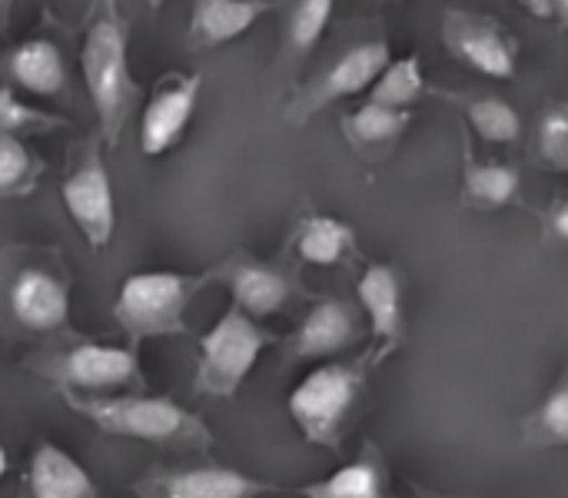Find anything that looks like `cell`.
Here are the masks:
<instances>
[{"instance_id":"1","label":"cell","mask_w":568,"mask_h":498,"mask_svg":"<svg viewBox=\"0 0 568 498\" xmlns=\"http://www.w3.org/2000/svg\"><path fill=\"white\" fill-rule=\"evenodd\" d=\"M0 326L17 336L63 339L70 329V270L57 246L0 260Z\"/></svg>"},{"instance_id":"2","label":"cell","mask_w":568,"mask_h":498,"mask_svg":"<svg viewBox=\"0 0 568 498\" xmlns=\"http://www.w3.org/2000/svg\"><path fill=\"white\" fill-rule=\"evenodd\" d=\"M80 70L100 120V140L116 150L123 126L140 103V83L126 63V20L116 3H93L83 27Z\"/></svg>"},{"instance_id":"3","label":"cell","mask_w":568,"mask_h":498,"mask_svg":"<svg viewBox=\"0 0 568 498\" xmlns=\"http://www.w3.org/2000/svg\"><path fill=\"white\" fill-rule=\"evenodd\" d=\"M60 399L77 416L93 423L100 433L116 436V439H136L146 446L173 449V453H206L213 446L210 426L170 396L126 393V396L90 399V396L63 393Z\"/></svg>"},{"instance_id":"4","label":"cell","mask_w":568,"mask_h":498,"mask_svg":"<svg viewBox=\"0 0 568 498\" xmlns=\"http://www.w3.org/2000/svg\"><path fill=\"white\" fill-rule=\"evenodd\" d=\"M23 369L47 379L60 396H90L103 399L110 393H126V389H143L146 376L140 366V356L133 346H103L93 339L63 336L50 339L47 346L33 349L23 359Z\"/></svg>"},{"instance_id":"5","label":"cell","mask_w":568,"mask_h":498,"mask_svg":"<svg viewBox=\"0 0 568 498\" xmlns=\"http://www.w3.org/2000/svg\"><path fill=\"white\" fill-rule=\"evenodd\" d=\"M220 280V263L206 273H133L123 280L113 319L136 349L146 339L183 336L190 303Z\"/></svg>"},{"instance_id":"6","label":"cell","mask_w":568,"mask_h":498,"mask_svg":"<svg viewBox=\"0 0 568 498\" xmlns=\"http://www.w3.org/2000/svg\"><path fill=\"white\" fill-rule=\"evenodd\" d=\"M363 379L366 363H326L290 393L286 409L310 446L339 449L349 416L359 403Z\"/></svg>"},{"instance_id":"7","label":"cell","mask_w":568,"mask_h":498,"mask_svg":"<svg viewBox=\"0 0 568 498\" xmlns=\"http://www.w3.org/2000/svg\"><path fill=\"white\" fill-rule=\"evenodd\" d=\"M276 336L250 319L243 309H226L220 323L200 339V363L193 373V393L230 399L240 393L246 376L253 373L260 353L273 346Z\"/></svg>"},{"instance_id":"8","label":"cell","mask_w":568,"mask_h":498,"mask_svg":"<svg viewBox=\"0 0 568 498\" xmlns=\"http://www.w3.org/2000/svg\"><path fill=\"white\" fill-rule=\"evenodd\" d=\"M63 206L83 240L93 250H103L113 240L116 206H113V183L103 163V140L100 133L83 136L67 153V173L60 183Z\"/></svg>"},{"instance_id":"9","label":"cell","mask_w":568,"mask_h":498,"mask_svg":"<svg viewBox=\"0 0 568 498\" xmlns=\"http://www.w3.org/2000/svg\"><path fill=\"white\" fill-rule=\"evenodd\" d=\"M386 67H389L386 40H366V43L349 47L336 63H329L323 73H316L306 87L293 90V96L283 106L286 123L303 126L316 110H323V106H329V103H336L343 96H353V93L373 87Z\"/></svg>"},{"instance_id":"10","label":"cell","mask_w":568,"mask_h":498,"mask_svg":"<svg viewBox=\"0 0 568 498\" xmlns=\"http://www.w3.org/2000/svg\"><path fill=\"white\" fill-rule=\"evenodd\" d=\"M130 492L136 498H260L280 492L273 482L253 479L226 466H153Z\"/></svg>"},{"instance_id":"11","label":"cell","mask_w":568,"mask_h":498,"mask_svg":"<svg viewBox=\"0 0 568 498\" xmlns=\"http://www.w3.org/2000/svg\"><path fill=\"white\" fill-rule=\"evenodd\" d=\"M443 40L456 60L493 80H509L516 73L519 43L499 20L449 10L443 17Z\"/></svg>"},{"instance_id":"12","label":"cell","mask_w":568,"mask_h":498,"mask_svg":"<svg viewBox=\"0 0 568 498\" xmlns=\"http://www.w3.org/2000/svg\"><path fill=\"white\" fill-rule=\"evenodd\" d=\"M220 280L233 293V306L243 309L250 319H266L286 303H293L303 289L296 283V273L280 260H253L250 253H233L220 263Z\"/></svg>"},{"instance_id":"13","label":"cell","mask_w":568,"mask_h":498,"mask_svg":"<svg viewBox=\"0 0 568 498\" xmlns=\"http://www.w3.org/2000/svg\"><path fill=\"white\" fill-rule=\"evenodd\" d=\"M203 77L200 73H166L153 83L150 100L140 116V153L160 156L176 146L190 116L196 110Z\"/></svg>"},{"instance_id":"14","label":"cell","mask_w":568,"mask_h":498,"mask_svg":"<svg viewBox=\"0 0 568 498\" xmlns=\"http://www.w3.org/2000/svg\"><path fill=\"white\" fill-rule=\"evenodd\" d=\"M359 306L369 316V333H373V349L366 359L369 366H379L386 356L396 353V346L403 343V283L399 273L386 263H373L366 266V273L359 276L356 286Z\"/></svg>"},{"instance_id":"15","label":"cell","mask_w":568,"mask_h":498,"mask_svg":"<svg viewBox=\"0 0 568 498\" xmlns=\"http://www.w3.org/2000/svg\"><path fill=\"white\" fill-rule=\"evenodd\" d=\"M333 17V3L329 0H303L290 10V20H286V37L280 43V53L273 60V70L266 77L270 90L273 93H283L293 87L296 73L303 70L306 57L316 50L326 23Z\"/></svg>"},{"instance_id":"16","label":"cell","mask_w":568,"mask_h":498,"mask_svg":"<svg viewBox=\"0 0 568 498\" xmlns=\"http://www.w3.org/2000/svg\"><path fill=\"white\" fill-rule=\"evenodd\" d=\"M17 498H97V486L70 453L40 443L23 469Z\"/></svg>"},{"instance_id":"17","label":"cell","mask_w":568,"mask_h":498,"mask_svg":"<svg viewBox=\"0 0 568 498\" xmlns=\"http://www.w3.org/2000/svg\"><path fill=\"white\" fill-rule=\"evenodd\" d=\"M356 336H359L356 309L343 299H320L303 319V326L296 329V336L290 339V353L296 359H320V356L343 353L346 346L356 343Z\"/></svg>"},{"instance_id":"18","label":"cell","mask_w":568,"mask_h":498,"mask_svg":"<svg viewBox=\"0 0 568 498\" xmlns=\"http://www.w3.org/2000/svg\"><path fill=\"white\" fill-rule=\"evenodd\" d=\"M270 3L263 0H196L190 7V27H186V47L190 50H213L240 33H246Z\"/></svg>"},{"instance_id":"19","label":"cell","mask_w":568,"mask_h":498,"mask_svg":"<svg viewBox=\"0 0 568 498\" xmlns=\"http://www.w3.org/2000/svg\"><path fill=\"white\" fill-rule=\"evenodd\" d=\"M7 77L37 96H57L67 87V60L57 40L50 37H30L7 50L3 57Z\"/></svg>"},{"instance_id":"20","label":"cell","mask_w":568,"mask_h":498,"mask_svg":"<svg viewBox=\"0 0 568 498\" xmlns=\"http://www.w3.org/2000/svg\"><path fill=\"white\" fill-rule=\"evenodd\" d=\"M303 498H389V469L376 446H363L359 459L329 479L303 486Z\"/></svg>"},{"instance_id":"21","label":"cell","mask_w":568,"mask_h":498,"mask_svg":"<svg viewBox=\"0 0 568 498\" xmlns=\"http://www.w3.org/2000/svg\"><path fill=\"white\" fill-rule=\"evenodd\" d=\"M293 250L300 263L339 266L356 253V233L336 216H306L293 233Z\"/></svg>"},{"instance_id":"22","label":"cell","mask_w":568,"mask_h":498,"mask_svg":"<svg viewBox=\"0 0 568 498\" xmlns=\"http://www.w3.org/2000/svg\"><path fill=\"white\" fill-rule=\"evenodd\" d=\"M463 183H466V200L479 210H503L519 196L523 173L513 163H496V160H476L473 150H466L463 160Z\"/></svg>"},{"instance_id":"23","label":"cell","mask_w":568,"mask_h":498,"mask_svg":"<svg viewBox=\"0 0 568 498\" xmlns=\"http://www.w3.org/2000/svg\"><path fill=\"white\" fill-rule=\"evenodd\" d=\"M409 110H389L379 103H363L359 110L343 116V133L356 150L366 146H386L393 140L403 136V130L409 126Z\"/></svg>"},{"instance_id":"24","label":"cell","mask_w":568,"mask_h":498,"mask_svg":"<svg viewBox=\"0 0 568 498\" xmlns=\"http://www.w3.org/2000/svg\"><path fill=\"white\" fill-rule=\"evenodd\" d=\"M426 90V77H423V63L416 53L389 60V67L379 73V80L369 90V103L389 106V110H409Z\"/></svg>"},{"instance_id":"25","label":"cell","mask_w":568,"mask_h":498,"mask_svg":"<svg viewBox=\"0 0 568 498\" xmlns=\"http://www.w3.org/2000/svg\"><path fill=\"white\" fill-rule=\"evenodd\" d=\"M43 160L17 136H0V200H20L37 190Z\"/></svg>"},{"instance_id":"26","label":"cell","mask_w":568,"mask_h":498,"mask_svg":"<svg viewBox=\"0 0 568 498\" xmlns=\"http://www.w3.org/2000/svg\"><path fill=\"white\" fill-rule=\"evenodd\" d=\"M526 446H568V366L542 406L523 423Z\"/></svg>"},{"instance_id":"27","label":"cell","mask_w":568,"mask_h":498,"mask_svg":"<svg viewBox=\"0 0 568 498\" xmlns=\"http://www.w3.org/2000/svg\"><path fill=\"white\" fill-rule=\"evenodd\" d=\"M466 113H469L473 130H476L486 143H516L519 133H523L519 113H516L506 100H499V96L469 100Z\"/></svg>"},{"instance_id":"28","label":"cell","mask_w":568,"mask_h":498,"mask_svg":"<svg viewBox=\"0 0 568 498\" xmlns=\"http://www.w3.org/2000/svg\"><path fill=\"white\" fill-rule=\"evenodd\" d=\"M67 126L63 116H53L47 110H33L27 106L23 100L13 96L10 87H0V136H40V133H50V130H60Z\"/></svg>"},{"instance_id":"29","label":"cell","mask_w":568,"mask_h":498,"mask_svg":"<svg viewBox=\"0 0 568 498\" xmlns=\"http://www.w3.org/2000/svg\"><path fill=\"white\" fill-rule=\"evenodd\" d=\"M539 153L552 170L568 173V106L562 103L539 116Z\"/></svg>"},{"instance_id":"30","label":"cell","mask_w":568,"mask_h":498,"mask_svg":"<svg viewBox=\"0 0 568 498\" xmlns=\"http://www.w3.org/2000/svg\"><path fill=\"white\" fill-rule=\"evenodd\" d=\"M549 230H552L556 240L568 243V193L552 206V213H549Z\"/></svg>"},{"instance_id":"31","label":"cell","mask_w":568,"mask_h":498,"mask_svg":"<svg viewBox=\"0 0 568 498\" xmlns=\"http://www.w3.org/2000/svg\"><path fill=\"white\" fill-rule=\"evenodd\" d=\"M526 10L532 13V17H556V0H526Z\"/></svg>"},{"instance_id":"32","label":"cell","mask_w":568,"mask_h":498,"mask_svg":"<svg viewBox=\"0 0 568 498\" xmlns=\"http://www.w3.org/2000/svg\"><path fill=\"white\" fill-rule=\"evenodd\" d=\"M556 17L568 27V0H556Z\"/></svg>"},{"instance_id":"33","label":"cell","mask_w":568,"mask_h":498,"mask_svg":"<svg viewBox=\"0 0 568 498\" xmlns=\"http://www.w3.org/2000/svg\"><path fill=\"white\" fill-rule=\"evenodd\" d=\"M7 466H10V463H7V449L0 446V479L7 476Z\"/></svg>"}]
</instances>
